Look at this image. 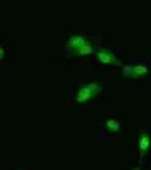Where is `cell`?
<instances>
[{"label":"cell","instance_id":"cell-1","mask_svg":"<svg viewBox=\"0 0 151 170\" xmlns=\"http://www.w3.org/2000/svg\"><path fill=\"white\" fill-rule=\"evenodd\" d=\"M2 50H1V48H0V57H1V56L2 55Z\"/></svg>","mask_w":151,"mask_h":170}]
</instances>
